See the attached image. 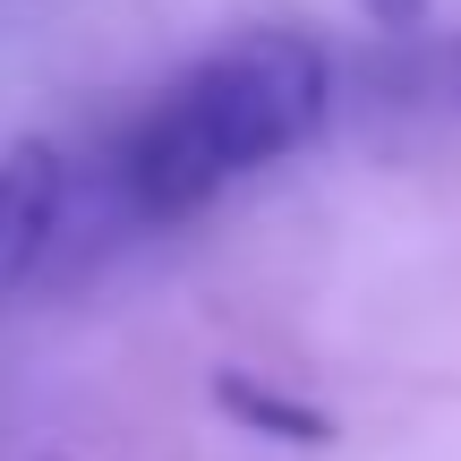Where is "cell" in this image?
I'll list each match as a JSON object with an SVG mask.
<instances>
[{
  "instance_id": "6da1fadb",
  "label": "cell",
  "mask_w": 461,
  "mask_h": 461,
  "mask_svg": "<svg viewBox=\"0 0 461 461\" xmlns=\"http://www.w3.org/2000/svg\"><path fill=\"white\" fill-rule=\"evenodd\" d=\"M333 112V60L291 26L230 34L188 60L120 137V197L146 222H180L214 205L230 180L299 154Z\"/></svg>"
},
{
  "instance_id": "7a4b0ae2",
  "label": "cell",
  "mask_w": 461,
  "mask_h": 461,
  "mask_svg": "<svg viewBox=\"0 0 461 461\" xmlns=\"http://www.w3.org/2000/svg\"><path fill=\"white\" fill-rule=\"evenodd\" d=\"M68 214V163L60 146H9L0 154V299L51 257Z\"/></svg>"
},
{
  "instance_id": "3957f363",
  "label": "cell",
  "mask_w": 461,
  "mask_h": 461,
  "mask_svg": "<svg viewBox=\"0 0 461 461\" xmlns=\"http://www.w3.org/2000/svg\"><path fill=\"white\" fill-rule=\"evenodd\" d=\"M214 402H222V419H240L248 436H274V445H333V419L316 411V402H299V393H282V384H265V376L222 367V376H214Z\"/></svg>"
},
{
  "instance_id": "277c9868",
  "label": "cell",
  "mask_w": 461,
  "mask_h": 461,
  "mask_svg": "<svg viewBox=\"0 0 461 461\" xmlns=\"http://www.w3.org/2000/svg\"><path fill=\"white\" fill-rule=\"evenodd\" d=\"M428 86H436V103H445V112H461V34H445V43H436Z\"/></svg>"
},
{
  "instance_id": "5b68a950",
  "label": "cell",
  "mask_w": 461,
  "mask_h": 461,
  "mask_svg": "<svg viewBox=\"0 0 461 461\" xmlns=\"http://www.w3.org/2000/svg\"><path fill=\"white\" fill-rule=\"evenodd\" d=\"M359 9H367V17H376V26H393V34H411V26H419V17H428V9H436V0H359Z\"/></svg>"
}]
</instances>
